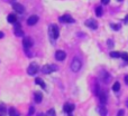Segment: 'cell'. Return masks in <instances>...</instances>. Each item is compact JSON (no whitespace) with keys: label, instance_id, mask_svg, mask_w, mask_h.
I'll return each instance as SVG.
<instances>
[{"label":"cell","instance_id":"cell-24","mask_svg":"<svg viewBox=\"0 0 128 116\" xmlns=\"http://www.w3.org/2000/svg\"><path fill=\"white\" fill-rule=\"evenodd\" d=\"M120 57L124 59L125 61H128V54L127 53H122L120 54Z\"/></svg>","mask_w":128,"mask_h":116},{"label":"cell","instance_id":"cell-29","mask_svg":"<svg viewBox=\"0 0 128 116\" xmlns=\"http://www.w3.org/2000/svg\"><path fill=\"white\" fill-rule=\"evenodd\" d=\"M108 46H109V47H112V46H114L112 40H108Z\"/></svg>","mask_w":128,"mask_h":116},{"label":"cell","instance_id":"cell-20","mask_svg":"<svg viewBox=\"0 0 128 116\" xmlns=\"http://www.w3.org/2000/svg\"><path fill=\"white\" fill-rule=\"evenodd\" d=\"M119 89H120V83H119V81H116V83L114 84V86H112V90L117 93Z\"/></svg>","mask_w":128,"mask_h":116},{"label":"cell","instance_id":"cell-27","mask_svg":"<svg viewBox=\"0 0 128 116\" xmlns=\"http://www.w3.org/2000/svg\"><path fill=\"white\" fill-rule=\"evenodd\" d=\"M117 116H125V111H124V110H120V111H118Z\"/></svg>","mask_w":128,"mask_h":116},{"label":"cell","instance_id":"cell-22","mask_svg":"<svg viewBox=\"0 0 128 116\" xmlns=\"http://www.w3.org/2000/svg\"><path fill=\"white\" fill-rule=\"evenodd\" d=\"M110 56L112 58H119L120 57V53H117V51H111L110 53Z\"/></svg>","mask_w":128,"mask_h":116},{"label":"cell","instance_id":"cell-28","mask_svg":"<svg viewBox=\"0 0 128 116\" xmlns=\"http://www.w3.org/2000/svg\"><path fill=\"white\" fill-rule=\"evenodd\" d=\"M101 2H102L104 4H108L109 2H110V0H101Z\"/></svg>","mask_w":128,"mask_h":116},{"label":"cell","instance_id":"cell-19","mask_svg":"<svg viewBox=\"0 0 128 116\" xmlns=\"http://www.w3.org/2000/svg\"><path fill=\"white\" fill-rule=\"evenodd\" d=\"M35 83H36V84H38V85H40V87H42V88H44V89H45V88H46V85H45V83H44V81H43L40 78H36Z\"/></svg>","mask_w":128,"mask_h":116},{"label":"cell","instance_id":"cell-25","mask_svg":"<svg viewBox=\"0 0 128 116\" xmlns=\"http://www.w3.org/2000/svg\"><path fill=\"white\" fill-rule=\"evenodd\" d=\"M34 113H35V107L34 106H30V108H29V113H28V116H33Z\"/></svg>","mask_w":128,"mask_h":116},{"label":"cell","instance_id":"cell-6","mask_svg":"<svg viewBox=\"0 0 128 116\" xmlns=\"http://www.w3.org/2000/svg\"><path fill=\"white\" fill-rule=\"evenodd\" d=\"M99 99H100V103H101V105H104V104L107 103V99H108V95H107V92L106 90H101V92L99 93Z\"/></svg>","mask_w":128,"mask_h":116},{"label":"cell","instance_id":"cell-12","mask_svg":"<svg viewBox=\"0 0 128 116\" xmlns=\"http://www.w3.org/2000/svg\"><path fill=\"white\" fill-rule=\"evenodd\" d=\"M63 110H64V112L68 113H68H72L73 110H74V105H73V104H71V103H66V104H64Z\"/></svg>","mask_w":128,"mask_h":116},{"label":"cell","instance_id":"cell-21","mask_svg":"<svg viewBox=\"0 0 128 116\" xmlns=\"http://www.w3.org/2000/svg\"><path fill=\"white\" fill-rule=\"evenodd\" d=\"M102 12H104V11H102V7H97V8H96V15L98 16V17H101L102 16Z\"/></svg>","mask_w":128,"mask_h":116},{"label":"cell","instance_id":"cell-11","mask_svg":"<svg viewBox=\"0 0 128 116\" xmlns=\"http://www.w3.org/2000/svg\"><path fill=\"white\" fill-rule=\"evenodd\" d=\"M37 21H38V17L36 15L30 16V17L27 19V24H28L29 26H34L35 24H37Z\"/></svg>","mask_w":128,"mask_h":116},{"label":"cell","instance_id":"cell-14","mask_svg":"<svg viewBox=\"0 0 128 116\" xmlns=\"http://www.w3.org/2000/svg\"><path fill=\"white\" fill-rule=\"evenodd\" d=\"M34 99H35L36 103H40V102H42V99H43L42 93H40V92L35 93V94H34Z\"/></svg>","mask_w":128,"mask_h":116},{"label":"cell","instance_id":"cell-32","mask_svg":"<svg viewBox=\"0 0 128 116\" xmlns=\"http://www.w3.org/2000/svg\"><path fill=\"white\" fill-rule=\"evenodd\" d=\"M1 38H4V33H2V31H0V39H1Z\"/></svg>","mask_w":128,"mask_h":116},{"label":"cell","instance_id":"cell-16","mask_svg":"<svg viewBox=\"0 0 128 116\" xmlns=\"http://www.w3.org/2000/svg\"><path fill=\"white\" fill-rule=\"evenodd\" d=\"M7 20H8L10 24H15V22L17 21V17H16V15H14V13H10V15H8V17H7Z\"/></svg>","mask_w":128,"mask_h":116},{"label":"cell","instance_id":"cell-23","mask_svg":"<svg viewBox=\"0 0 128 116\" xmlns=\"http://www.w3.org/2000/svg\"><path fill=\"white\" fill-rule=\"evenodd\" d=\"M46 116H56V113H55V111L52 108V110H50L48 112L46 113Z\"/></svg>","mask_w":128,"mask_h":116},{"label":"cell","instance_id":"cell-30","mask_svg":"<svg viewBox=\"0 0 128 116\" xmlns=\"http://www.w3.org/2000/svg\"><path fill=\"white\" fill-rule=\"evenodd\" d=\"M125 83H126L127 85H128V75H126V76H125Z\"/></svg>","mask_w":128,"mask_h":116},{"label":"cell","instance_id":"cell-10","mask_svg":"<svg viewBox=\"0 0 128 116\" xmlns=\"http://www.w3.org/2000/svg\"><path fill=\"white\" fill-rule=\"evenodd\" d=\"M55 58H56V60H58V61H63L64 59L66 58L65 51H63V50H58V51L55 53Z\"/></svg>","mask_w":128,"mask_h":116},{"label":"cell","instance_id":"cell-18","mask_svg":"<svg viewBox=\"0 0 128 116\" xmlns=\"http://www.w3.org/2000/svg\"><path fill=\"white\" fill-rule=\"evenodd\" d=\"M15 35L17 36V37H22V36L24 35V31L20 29V27H18V28H15Z\"/></svg>","mask_w":128,"mask_h":116},{"label":"cell","instance_id":"cell-1","mask_svg":"<svg viewBox=\"0 0 128 116\" xmlns=\"http://www.w3.org/2000/svg\"><path fill=\"white\" fill-rule=\"evenodd\" d=\"M70 67H71V70H72L73 73H78L82 67V61L80 60V58L74 57L73 60H72V63H71Z\"/></svg>","mask_w":128,"mask_h":116},{"label":"cell","instance_id":"cell-13","mask_svg":"<svg viewBox=\"0 0 128 116\" xmlns=\"http://www.w3.org/2000/svg\"><path fill=\"white\" fill-rule=\"evenodd\" d=\"M110 78H111L110 75H109L106 70H102V72H101V79H102V81H104V83H109Z\"/></svg>","mask_w":128,"mask_h":116},{"label":"cell","instance_id":"cell-17","mask_svg":"<svg viewBox=\"0 0 128 116\" xmlns=\"http://www.w3.org/2000/svg\"><path fill=\"white\" fill-rule=\"evenodd\" d=\"M9 116H19L17 110H16L15 107H11L10 110H9Z\"/></svg>","mask_w":128,"mask_h":116},{"label":"cell","instance_id":"cell-2","mask_svg":"<svg viewBox=\"0 0 128 116\" xmlns=\"http://www.w3.org/2000/svg\"><path fill=\"white\" fill-rule=\"evenodd\" d=\"M48 33H50V37L52 39H58V36H60V30H58V27L56 25H51L48 27Z\"/></svg>","mask_w":128,"mask_h":116},{"label":"cell","instance_id":"cell-4","mask_svg":"<svg viewBox=\"0 0 128 116\" xmlns=\"http://www.w3.org/2000/svg\"><path fill=\"white\" fill-rule=\"evenodd\" d=\"M58 70V66L56 65H44L42 68L43 74H51L52 72H56Z\"/></svg>","mask_w":128,"mask_h":116},{"label":"cell","instance_id":"cell-26","mask_svg":"<svg viewBox=\"0 0 128 116\" xmlns=\"http://www.w3.org/2000/svg\"><path fill=\"white\" fill-rule=\"evenodd\" d=\"M110 27H111L112 29H115V30H119V29H120V26H119V25H116V24H111Z\"/></svg>","mask_w":128,"mask_h":116},{"label":"cell","instance_id":"cell-33","mask_svg":"<svg viewBox=\"0 0 128 116\" xmlns=\"http://www.w3.org/2000/svg\"><path fill=\"white\" fill-rule=\"evenodd\" d=\"M117 1L118 2H122V1H124V0H117Z\"/></svg>","mask_w":128,"mask_h":116},{"label":"cell","instance_id":"cell-7","mask_svg":"<svg viewBox=\"0 0 128 116\" xmlns=\"http://www.w3.org/2000/svg\"><path fill=\"white\" fill-rule=\"evenodd\" d=\"M86 27H89V28H91V29H97L98 28V22L96 21L94 19H88V20H86Z\"/></svg>","mask_w":128,"mask_h":116},{"label":"cell","instance_id":"cell-5","mask_svg":"<svg viewBox=\"0 0 128 116\" xmlns=\"http://www.w3.org/2000/svg\"><path fill=\"white\" fill-rule=\"evenodd\" d=\"M33 39H32L30 37H25L24 38V40H22V45H24V48H25V50H27V49H29V48H32L33 47Z\"/></svg>","mask_w":128,"mask_h":116},{"label":"cell","instance_id":"cell-35","mask_svg":"<svg viewBox=\"0 0 128 116\" xmlns=\"http://www.w3.org/2000/svg\"><path fill=\"white\" fill-rule=\"evenodd\" d=\"M68 116H72V113H68Z\"/></svg>","mask_w":128,"mask_h":116},{"label":"cell","instance_id":"cell-9","mask_svg":"<svg viewBox=\"0 0 128 116\" xmlns=\"http://www.w3.org/2000/svg\"><path fill=\"white\" fill-rule=\"evenodd\" d=\"M12 8H14V10H15L17 13H22L25 11L24 6H22V4H20V3H18V2L12 3Z\"/></svg>","mask_w":128,"mask_h":116},{"label":"cell","instance_id":"cell-15","mask_svg":"<svg viewBox=\"0 0 128 116\" xmlns=\"http://www.w3.org/2000/svg\"><path fill=\"white\" fill-rule=\"evenodd\" d=\"M98 112H99L100 116H107V113H108V111H107V108L104 107V105L100 106L99 108H98Z\"/></svg>","mask_w":128,"mask_h":116},{"label":"cell","instance_id":"cell-34","mask_svg":"<svg viewBox=\"0 0 128 116\" xmlns=\"http://www.w3.org/2000/svg\"><path fill=\"white\" fill-rule=\"evenodd\" d=\"M126 105H127V107H128V99H127V102H126Z\"/></svg>","mask_w":128,"mask_h":116},{"label":"cell","instance_id":"cell-8","mask_svg":"<svg viewBox=\"0 0 128 116\" xmlns=\"http://www.w3.org/2000/svg\"><path fill=\"white\" fill-rule=\"evenodd\" d=\"M60 21L61 22H65V24H73L75 21L70 15H64L62 17H60Z\"/></svg>","mask_w":128,"mask_h":116},{"label":"cell","instance_id":"cell-3","mask_svg":"<svg viewBox=\"0 0 128 116\" xmlns=\"http://www.w3.org/2000/svg\"><path fill=\"white\" fill-rule=\"evenodd\" d=\"M38 70H40V66H38L37 63H30L28 66V68H27V73H28V75H32V76H34L35 74H37Z\"/></svg>","mask_w":128,"mask_h":116},{"label":"cell","instance_id":"cell-31","mask_svg":"<svg viewBox=\"0 0 128 116\" xmlns=\"http://www.w3.org/2000/svg\"><path fill=\"white\" fill-rule=\"evenodd\" d=\"M125 24L128 25V16H126V18H125Z\"/></svg>","mask_w":128,"mask_h":116}]
</instances>
